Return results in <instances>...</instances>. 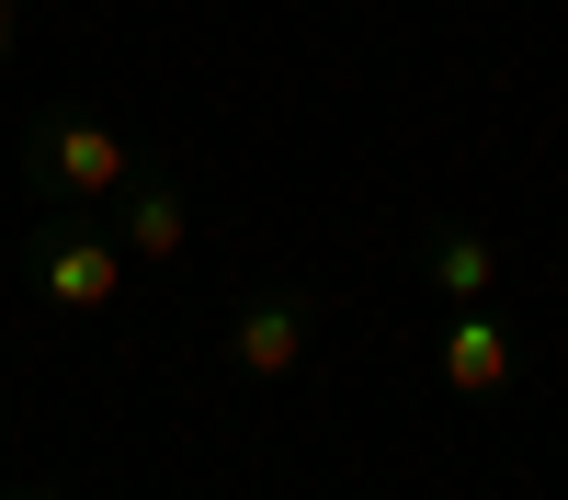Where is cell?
<instances>
[{"label":"cell","mask_w":568,"mask_h":500,"mask_svg":"<svg viewBox=\"0 0 568 500\" xmlns=\"http://www.w3.org/2000/svg\"><path fill=\"white\" fill-rule=\"evenodd\" d=\"M125 171H136V149H125L103 114H80V103H58V114L23 125V194L58 205V216H80V205L103 216V194H114Z\"/></svg>","instance_id":"cell-1"},{"label":"cell","mask_w":568,"mask_h":500,"mask_svg":"<svg viewBox=\"0 0 568 500\" xmlns=\"http://www.w3.org/2000/svg\"><path fill=\"white\" fill-rule=\"evenodd\" d=\"M23 273H34V296H45V307H114L125 251H114V227L58 216V227H34V239H23Z\"/></svg>","instance_id":"cell-2"},{"label":"cell","mask_w":568,"mask_h":500,"mask_svg":"<svg viewBox=\"0 0 568 500\" xmlns=\"http://www.w3.org/2000/svg\"><path fill=\"white\" fill-rule=\"evenodd\" d=\"M307 341H318V296L307 285H273V296H251L240 318H227V364H240L251 387H284L307 364Z\"/></svg>","instance_id":"cell-3"},{"label":"cell","mask_w":568,"mask_h":500,"mask_svg":"<svg viewBox=\"0 0 568 500\" xmlns=\"http://www.w3.org/2000/svg\"><path fill=\"white\" fill-rule=\"evenodd\" d=\"M103 227H114V251H136V262H182V182L136 160L103 194Z\"/></svg>","instance_id":"cell-4"},{"label":"cell","mask_w":568,"mask_h":500,"mask_svg":"<svg viewBox=\"0 0 568 500\" xmlns=\"http://www.w3.org/2000/svg\"><path fill=\"white\" fill-rule=\"evenodd\" d=\"M433 376H444L466 409L511 398V330H500L489 307H455V318H444V341H433Z\"/></svg>","instance_id":"cell-5"},{"label":"cell","mask_w":568,"mask_h":500,"mask_svg":"<svg viewBox=\"0 0 568 500\" xmlns=\"http://www.w3.org/2000/svg\"><path fill=\"white\" fill-rule=\"evenodd\" d=\"M420 273H433V296H455V307L500 285V262H489L478 227H433V239H420Z\"/></svg>","instance_id":"cell-6"},{"label":"cell","mask_w":568,"mask_h":500,"mask_svg":"<svg viewBox=\"0 0 568 500\" xmlns=\"http://www.w3.org/2000/svg\"><path fill=\"white\" fill-rule=\"evenodd\" d=\"M12 23H23V0H0V58H12Z\"/></svg>","instance_id":"cell-7"},{"label":"cell","mask_w":568,"mask_h":500,"mask_svg":"<svg viewBox=\"0 0 568 500\" xmlns=\"http://www.w3.org/2000/svg\"><path fill=\"white\" fill-rule=\"evenodd\" d=\"M0 500H58V489H45V478H34V489H0Z\"/></svg>","instance_id":"cell-8"}]
</instances>
